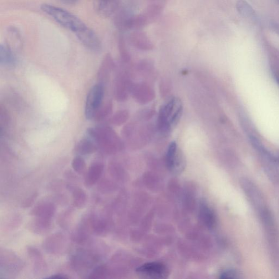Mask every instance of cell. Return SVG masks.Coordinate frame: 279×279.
Segmentation results:
<instances>
[{
  "label": "cell",
  "mask_w": 279,
  "mask_h": 279,
  "mask_svg": "<svg viewBox=\"0 0 279 279\" xmlns=\"http://www.w3.org/2000/svg\"><path fill=\"white\" fill-rule=\"evenodd\" d=\"M89 138L97 144L99 150L106 154L115 153L122 148L118 134L110 126L101 125L88 129Z\"/></svg>",
  "instance_id": "1"
},
{
  "label": "cell",
  "mask_w": 279,
  "mask_h": 279,
  "mask_svg": "<svg viewBox=\"0 0 279 279\" xmlns=\"http://www.w3.org/2000/svg\"><path fill=\"white\" fill-rule=\"evenodd\" d=\"M183 105L178 98H173L160 108L158 116V128L162 133L168 134L181 118Z\"/></svg>",
  "instance_id": "2"
},
{
  "label": "cell",
  "mask_w": 279,
  "mask_h": 279,
  "mask_svg": "<svg viewBox=\"0 0 279 279\" xmlns=\"http://www.w3.org/2000/svg\"><path fill=\"white\" fill-rule=\"evenodd\" d=\"M40 8L62 26L75 34L88 27L78 17L62 8L49 4H43Z\"/></svg>",
  "instance_id": "3"
},
{
  "label": "cell",
  "mask_w": 279,
  "mask_h": 279,
  "mask_svg": "<svg viewBox=\"0 0 279 279\" xmlns=\"http://www.w3.org/2000/svg\"><path fill=\"white\" fill-rule=\"evenodd\" d=\"M104 97V85L98 83L91 89L86 100L85 115L86 119L94 120L96 114L103 105Z\"/></svg>",
  "instance_id": "4"
},
{
  "label": "cell",
  "mask_w": 279,
  "mask_h": 279,
  "mask_svg": "<svg viewBox=\"0 0 279 279\" xmlns=\"http://www.w3.org/2000/svg\"><path fill=\"white\" fill-rule=\"evenodd\" d=\"M166 164L167 168L175 174H180L185 168V160L176 142L169 146L166 155Z\"/></svg>",
  "instance_id": "5"
},
{
  "label": "cell",
  "mask_w": 279,
  "mask_h": 279,
  "mask_svg": "<svg viewBox=\"0 0 279 279\" xmlns=\"http://www.w3.org/2000/svg\"><path fill=\"white\" fill-rule=\"evenodd\" d=\"M242 188L248 198L251 204L258 212L265 209L267 207L261 191L249 180L243 179L241 182Z\"/></svg>",
  "instance_id": "6"
},
{
  "label": "cell",
  "mask_w": 279,
  "mask_h": 279,
  "mask_svg": "<svg viewBox=\"0 0 279 279\" xmlns=\"http://www.w3.org/2000/svg\"><path fill=\"white\" fill-rule=\"evenodd\" d=\"M136 272L141 276L153 279H165L169 275L167 267L156 262L145 263L137 268Z\"/></svg>",
  "instance_id": "7"
},
{
  "label": "cell",
  "mask_w": 279,
  "mask_h": 279,
  "mask_svg": "<svg viewBox=\"0 0 279 279\" xmlns=\"http://www.w3.org/2000/svg\"><path fill=\"white\" fill-rule=\"evenodd\" d=\"M77 37L85 47L97 52L101 48V42L97 35L88 27L76 34Z\"/></svg>",
  "instance_id": "8"
},
{
  "label": "cell",
  "mask_w": 279,
  "mask_h": 279,
  "mask_svg": "<svg viewBox=\"0 0 279 279\" xmlns=\"http://www.w3.org/2000/svg\"><path fill=\"white\" fill-rule=\"evenodd\" d=\"M104 169V165L100 162H95L91 165L88 171H86L85 185L91 187L97 184L103 173Z\"/></svg>",
  "instance_id": "9"
},
{
  "label": "cell",
  "mask_w": 279,
  "mask_h": 279,
  "mask_svg": "<svg viewBox=\"0 0 279 279\" xmlns=\"http://www.w3.org/2000/svg\"><path fill=\"white\" fill-rule=\"evenodd\" d=\"M65 246V240L62 235L55 234L45 240L43 247L48 252L58 253L62 251Z\"/></svg>",
  "instance_id": "10"
},
{
  "label": "cell",
  "mask_w": 279,
  "mask_h": 279,
  "mask_svg": "<svg viewBox=\"0 0 279 279\" xmlns=\"http://www.w3.org/2000/svg\"><path fill=\"white\" fill-rule=\"evenodd\" d=\"M119 0H94L96 11L101 17H108L118 6Z\"/></svg>",
  "instance_id": "11"
},
{
  "label": "cell",
  "mask_w": 279,
  "mask_h": 279,
  "mask_svg": "<svg viewBox=\"0 0 279 279\" xmlns=\"http://www.w3.org/2000/svg\"><path fill=\"white\" fill-rule=\"evenodd\" d=\"M55 213V207L50 202H43L35 206L30 214L35 217L52 220Z\"/></svg>",
  "instance_id": "12"
},
{
  "label": "cell",
  "mask_w": 279,
  "mask_h": 279,
  "mask_svg": "<svg viewBox=\"0 0 279 279\" xmlns=\"http://www.w3.org/2000/svg\"><path fill=\"white\" fill-rule=\"evenodd\" d=\"M28 227L31 232L38 235H44L52 227V220L35 217L34 220L30 222Z\"/></svg>",
  "instance_id": "13"
},
{
  "label": "cell",
  "mask_w": 279,
  "mask_h": 279,
  "mask_svg": "<svg viewBox=\"0 0 279 279\" xmlns=\"http://www.w3.org/2000/svg\"><path fill=\"white\" fill-rule=\"evenodd\" d=\"M0 64L7 67H14L17 64L16 56L7 44H1L0 46Z\"/></svg>",
  "instance_id": "14"
},
{
  "label": "cell",
  "mask_w": 279,
  "mask_h": 279,
  "mask_svg": "<svg viewBox=\"0 0 279 279\" xmlns=\"http://www.w3.org/2000/svg\"><path fill=\"white\" fill-rule=\"evenodd\" d=\"M113 67L114 63L112 59L109 55L106 56L98 70L97 74L98 83L104 85V84L107 82L111 70Z\"/></svg>",
  "instance_id": "15"
},
{
  "label": "cell",
  "mask_w": 279,
  "mask_h": 279,
  "mask_svg": "<svg viewBox=\"0 0 279 279\" xmlns=\"http://www.w3.org/2000/svg\"><path fill=\"white\" fill-rule=\"evenodd\" d=\"M98 147L92 139L85 138L81 140L76 147V151L81 155H90L95 153Z\"/></svg>",
  "instance_id": "16"
},
{
  "label": "cell",
  "mask_w": 279,
  "mask_h": 279,
  "mask_svg": "<svg viewBox=\"0 0 279 279\" xmlns=\"http://www.w3.org/2000/svg\"><path fill=\"white\" fill-rule=\"evenodd\" d=\"M236 8L241 16L252 22L257 20V15L254 9L246 0H238L236 3Z\"/></svg>",
  "instance_id": "17"
},
{
  "label": "cell",
  "mask_w": 279,
  "mask_h": 279,
  "mask_svg": "<svg viewBox=\"0 0 279 279\" xmlns=\"http://www.w3.org/2000/svg\"><path fill=\"white\" fill-rule=\"evenodd\" d=\"M72 197L74 206L79 209L84 207L87 201V195L85 192L79 187L73 188Z\"/></svg>",
  "instance_id": "18"
},
{
  "label": "cell",
  "mask_w": 279,
  "mask_h": 279,
  "mask_svg": "<svg viewBox=\"0 0 279 279\" xmlns=\"http://www.w3.org/2000/svg\"><path fill=\"white\" fill-rule=\"evenodd\" d=\"M114 93L117 100H123L126 98V84L124 78L119 77L116 80Z\"/></svg>",
  "instance_id": "19"
},
{
  "label": "cell",
  "mask_w": 279,
  "mask_h": 279,
  "mask_svg": "<svg viewBox=\"0 0 279 279\" xmlns=\"http://www.w3.org/2000/svg\"><path fill=\"white\" fill-rule=\"evenodd\" d=\"M113 104L109 101L105 104L101 105V107L96 114L94 120L97 122H102L107 119L112 113Z\"/></svg>",
  "instance_id": "20"
},
{
  "label": "cell",
  "mask_w": 279,
  "mask_h": 279,
  "mask_svg": "<svg viewBox=\"0 0 279 279\" xmlns=\"http://www.w3.org/2000/svg\"><path fill=\"white\" fill-rule=\"evenodd\" d=\"M201 215L207 225L213 227L216 224V217L214 212L207 206L204 205L201 208Z\"/></svg>",
  "instance_id": "21"
},
{
  "label": "cell",
  "mask_w": 279,
  "mask_h": 279,
  "mask_svg": "<svg viewBox=\"0 0 279 279\" xmlns=\"http://www.w3.org/2000/svg\"><path fill=\"white\" fill-rule=\"evenodd\" d=\"M90 227L94 234L103 236L106 230L107 225L103 219H93L90 222Z\"/></svg>",
  "instance_id": "22"
},
{
  "label": "cell",
  "mask_w": 279,
  "mask_h": 279,
  "mask_svg": "<svg viewBox=\"0 0 279 279\" xmlns=\"http://www.w3.org/2000/svg\"><path fill=\"white\" fill-rule=\"evenodd\" d=\"M128 118V113L125 110H121L115 113L110 118V123L116 126L123 125Z\"/></svg>",
  "instance_id": "23"
},
{
  "label": "cell",
  "mask_w": 279,
  "mask_h": 279,
  "mask_svg": "<svg viewBox=\"0 0 279 279\" xmlns=\"http://www.w3.org/2000/svg\"><path fill=\"white\" fill-rule=\"evenodd\" d=\"M72 166L73 170L79 175L86 173V162L82 156L75 157L72 162Z\"/></svg>",
  "instance_id": "24"
},
{
  "label": "cell",
  "mask_w": 279,
  "mask_h": 279,
  "mask_svg": "<svg viewBox=\"0 0 279 279\" xmlns=\"http://www.w3.org/2000/svg\"><path fill=\"white\" fill-rule=\"evenodd\" d=\"M107 268L105 266L101 265L94 269L91 272L88 278L93 279H103L107 275Z\"/></svg>",
  "instance_id": "25"
},
{
  "label": "cell",
  "mask_w": 279,
  "mask_h": 279,
  "mask_svg": "<svg viewBox=\"0 0 279 279\" xmlns=\"http://www.w3.org/2000/svg\"><path fill=\"white\" fill-rule=\"evenodd\" d=\"M38 197L37 192H34L31 195H30L25 199L22 203V207L23 208H29L31 207L33 204L35 200L37 199Z\"/></svg>",
  "instance_id": "26"
},
{
  "label": "cell",
  "mask_w": 279,
  "mask_h": 279,
  "mask_svg": "<svg viewBox=\"0 0 279 279\" xmlns=\"http://www.w3.org/2000/svg\"><path fill=\"white\" fill-rule=\"evenodd\" d=\"M239 278V274L233 270H227L223 272L220 276L221 279H237Z\"/></svg>",
  "instance_id": "27"
},
{
  "label": "cell",
  "mask_w": 279,
  "mask_h": 279,
  "mask_svg": "<svg viewBox=\"0 0 279 279\" xmlns=\"http://www.w3.org/2000/svg\"><path fill=\"white\" fill-rule=\"evenodd\" d=\"M48 278H55V279H68L69 277L67 276L63 275V274H57V275H54L52 276H51Z\"/></svg>",
  "instance_id": "28"
},
{
  "label": "cell",
  "mask_w": 279,
  "mask_h": 279,
  "mask_svg": "<svg viewBox=\"0 0 279 279\" xmlns=\"http://www.w3.org/2000/svg\"><path fill=\"white\" fill-rule=\"evenodd\" d=\"M271 28L274 31L276 32L279 35V24L277 23H272L271 24Z\"/></svg>",
  "instance_id": "29"
},
{
  "label": "cell",
  "mask_w": 279,
  "mask_h": 279,
  "mask_svg": "<svg viewBox=\"0 0 279 279\" xmlns=\"http://www.w3.org/2000/svg\"><path fill=\"white\" fill-rule=\"evenodd\" d=\"M62 1L65 4H74L77 3L78 0H62Z\"/></svg>",
  "instance_id": "30"
},
{
  "label": "cell",
  "mask_w": 279,
  "mask_h": 279,
  "mask_svg": "<svg viewBox=\"0 0 279 279\" xmlns=\"http://www.w3.org/2000/svg\"><path fill=\"white\" fill-rule=\"evenodd\" d=\"M277 163L279 164V157H277Z\"/></svg>",
  "instance_id": "31"
},
{
  "label": "cell",
  "mask_w": 279,
  "mask_h": 279,
  "mask_svg": "<svg viewBox=\"0 0 279 279\" xmlns=\"http://www.w3.org/2000/svg\"><path fill=\"white\" fill-rule=\"evenodd\" d=\"M277 82H278V84H279V78L277 79Z\"/></svg>",
  "instance_id": "32"
},
{
  "label": "cell",
  "mask_w": 279,
  "mask_h": 279,
  "mask_svg": "<svg viewBox=\"0 0 279 279\" xmlns=\"http://www.w3.org/2000/svg\"><path fill=\"white\" fill-rule=\"evenodd\" d=\"M278 2H279V0H278Z\"/></svg>",
  "instance_id": "33"
}]
</instances>
